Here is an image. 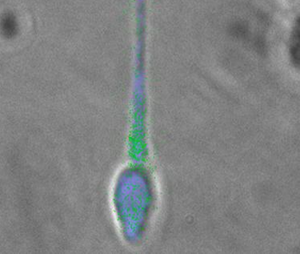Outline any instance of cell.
I'll return each instance as SVG.
<instances>
[{
  "label": "cell",
  "mask_w": 300,
  "mask_h": 254,
  "mask_svg": "<svg viewBox=\"0 0 300 254\" xmlns=\"http://www.w3.org/2000/svg\"><path fill=\"white\" fill-rule=\"evenodd\" d=\"M299 21L298 19L296 25L294 28L292 37H291V47H290L291 60H292L293 64L297 67L299 66Z\"/></svg>",
  "instance_id": "obj_1"
}]
</instances>
